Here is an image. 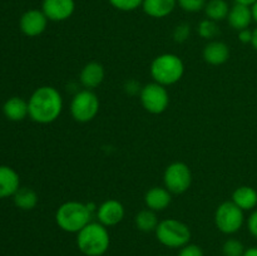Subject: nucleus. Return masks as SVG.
<instances>
[{
    "label": "nucleus",
    "instance_id": "nucleus-1",
    "mask_svg": "<svg viewBox=\"0 0 257 256\" xmlns=\"http://www.w3.org/2000/svg\"><path fill=\"white\" fill-rule=\"evenodd\" d=\"M28 108L30 119L40 124H49L57 120L62 113V94L52 85H42L30 95Z\"/></svg>",
    "mask_w": 257,
    "mask_h": 256
},
{
    "label": "nucleus",
    "instance_id": "nucleus-2",
    "mask_svg": "<svg viewBox=\"0 0 257 256\" xmlns=\"http://www.w3.org/2000/svg\"><path fill=\"white\" fill-rule=\"evenodd\" d=\"M97 210L92 203L79 201H67L58 207L55 222L60 230L69 233H78L89 222H92L93 211Z\"/></svg>",
    "mask_w": 257,
    "mask_h": 256
},
{
    "label": "nucleus",
    "instance_id": "nucleus-3",
    "mask_svg": "<svg viewBox=\"0 0 257 256\" xmlns=\"http://www.w3.org/2000/svg\"><path fill=\"white\" fill-rule=\"evenodd\" d=\"M107 227L99 222H89L77 233V246L85 256H102L109 248Z\"/></svg>",
    "mask_w": 257,
    "mask_h": 256
},
{
    "label": "nucleus",
    "instance_id": "nucleus-4",
    "mask_svg": "<svg viewBox=\"0 0 257 256\" xmlns=\"http://www.w3.org/2000/svg\"><path fill=\"white\" fill-rule=\"evenodd\" d=\"M150 72L153 82L167 87L176 84L182 79L185 74V64L178 55L173 53H165L152 60Z\"/></svg>",
    "mask_w": 257,
    "mask_h": 256
},
{
    "label": "nucleus",
    "instance_id": "nucleus-5",
    "mask_svg": "<svg viewBox=\"0 0 257 256\" xmlns=\"http://www.w3.org/2000/svg\"><path fill=\"white\" fill-rule=\"evenodd\" d=\"M155 233L163 246L171 248L183 247L190 243L191 240L190 227L177 218H166L160 221Z\"/></svg>",
    "mask_w": 257,
    "mask_h": 256
},
{
    "label": "nucleus",
    "instance_id": "nucleus-6",
    "mask_svg": "<svg viewBox=\"0 0 257 256\" xmlns=\"http://www.w3.org/2000/svg\"><path fill=\"white\" fill-rule=\"evenodd\" d=\"M99 98L93 90L83 89L73 97L70 103V113L74 120L87 123L94 119L99 112Z\"/></svg>",
    "mask_w": 257,
    "mask_h": 256
},
{
    "label": "nucleus",
    "instance_id": "nucleus-7",
    "mask_svg": "<svg viewBox=\"0 0 257 256\" xmlns=\"http://www.w3.org/2000/svg\"><path fill=\"white\" fill-rule=\"evenodd\" d=\"M245 211L236 206L232 201H225L221 203L215 212V225L218 230L226 235L236 233L240 231L245 222Z\"/></svg>",
    "mask_w": 257,
    "mask_h": 256
},
{
    "label": "nucleus",
    "instance_id": "nucleus-8",
    "mask_svg": "<svg viewBox=\"0 0 257 256\" xmlns=\"http://www.w3.org/2000/svg\"><path fill=\"white\" fill-rule=\"evenodd\" d=\"M165 187L173 195H181L192 185V172L185 162H173L167 166L163 173Z\"/></svg>",
    "mask_w": 257,
    "mask_h": 256
},
{
    "label": "nucleus",
    "instance_id": "nucleus-9",
    "mask_svg": "<svg viewBox=\"0 0 257 256\" xmlns=\"http://www.w3.org/2000/svg\"><path fill=\"white\" fill-rule=\"evenodd\" d=\"M140 100L143 108L152 114H161L170 104V94L165 85L152 82L142 87Z\"/></svg>",
    "mask_w": 257,
    "mask_h": 256
},
{
    "label": "nucleus",
    "instance_id": "nucleus-10",
    "mask_svg": "<svg viewBox=\"0 0 257 256\" xmlns=\"http://www.w3.org/2000/svg\"><path fill=\"white\" fill-rule=\"evenodd\" d=\"M48 18L39 9H30L22 15L19 20V28L27 37H38L47 29Z\"/></svg>",
    "mask_w": 257,
    "mask_h": 256
},
{
    "label": "nucleus",
    "instance_id": "nucleus-11",
    "mask_svg": "<svg viewBox=\"0 0 257 256\" xmlns=\"http://www.w3.org/2000/svg\"><path fill=\"white\" fill-rule=\"evenodd\" d=\"M124 213V206L118 200L110 198L98 206L95 215H97L98 222L102 223L105 227H110V226H115L122 222Z\"/></svg>",
    "mask_w": 257,
    "mask_h": 256
},
{
    "label": "nucleus",
    "instance_id": "nucleus-12",
    "mask_svg": "<svg viewBox=\"0 0 257 256\" xmlns=\"http://www.w3.org/2000/svg\"><path fill=\"white\" fill-rule=\"evenodd\" d=\"M75 10L74 0H43L42 12L50 22H64Z\"/></svg>",
    "mask_w": 257,
    "mask_h": 256
},
{
    "label": "nucleus",
    "instance_id": "nucleus-13",
    "mask_svg": "<svg viewBox=\"0 0 257 256\" xmlns=\"http://www.w3.org/2000/svg\"><path fill=\"white\" fill-rule=\"evenodd\" d=\"M105 77L104 68L98 62H89L82 68L79 74V80L85 89H94L99 87Z\"/></svg>",
    "mask_w": 257,
    "mask_h": 256
},
{
    "label": "nucleus",
    "instance_id": "nucleus-14",
    "mask_svg": "<svg viewBox=\"0 0 257 256\" xmlns=\"http://www.w3.org/2000/svg\"><path fill=\"white\" fill-rule=\"evenodd\" d=\"M203 59L211 65H222L230 58V48L221 40H210L203 48Z\"/></svg>",
    "mask_w": 257,
    "mask_h": 256
},
{
    "label": "nucleus",
    "instance_id": "nucleus-15",
    "mask_svg": "<svg viewBox=\"0 0 257 256\" xmlns=\"http://www.w3.org/2000/svg\"><path fill=\"white\" fill-rule=\"evenodd\" d=\"M171 201H172V193L166 187H160V186L150 188L145 195L146 207L155 212L166 210L170 206Z\"/></svg>",
    "mask_w": 257,
    "mask_h": 256
},
{
    "label": "nucleus",
    "instance_id": "nucleus-16",
    "mask_svg": "<svg viewBox=\"0 0 257 256\" xmlns=\"http://www.w3.org/2000/svg\"><path fill=\"white\" fill-rule=\"evenodd\" d=\"M227 22L228 24H230V27L233 28L235 30H237V32L247 29V28L250 27L251 22H252L251 7L235 3V4L230 8Z\"/></svg>",
    "mask_w": 257,
    "mask_h": 256
},
{
    "label": "nucleus",
    "instance_id": "nucleus-17",
    "mask_svg": "<svg viewBox=\"0 0 257 256\" xmlns=\"http://www.w3.org/2000/svg\"><path fill=\"white\" fill-rule=\"evenodd\" d=\"M20 187L19 175L9 166H0V200L14 196Z\"/></svg>",
    "mask_w": 257,
    "mask_h": 256
},
{
    "label": "nucleus",
    "instance_id": "nucleus-18",
    "mask_svg": "<svg viewBox=\"0 0 257 256\" xmlns=\"http://www.w3.org/2000/svg\"><path fill=\"white\" fill-rule=\"evenodd\" d=\"M177 0H143L142 9L148 17L162 19L175 10Z\"/></svg>",
    "mask_w": 257,
    "mask_h": 256
},
{
    "label": "nucleus",
    "instance_id": "nucleus-19",
    "mask_svg": "<svg viewBox=\"0 0 257 256\" xmlns=\"http://www.w3.org/2000/svg\"><path fill=\"white\" fill-rule=\"evenodd\" d=\"M3 112L5 117L13 122H20L27 115H29L28 102L20 97H12L3 105Z\"/></svg>",
    "mask_w": 257,
    "mask_h": 256
},
{
    "label": "nucleus",
    "instance_id": "nucleus-20",
    "mask_svg": "<svg viewBox=\"0 0 257 256\" xmlns=\"http://www.w3.org/2000/svg\"><path fill=\"white\" fill-rule=\"evenodd\" d=\"M232 202L242 211H250L257 206V191L251 186H240L232 193Z\"/></svg>",
    "mask_w": 257,
    "mask_h": 256
},
{
    "label": "nucleus",
    "instance_id": "nucleus-21",
    "mask_svg": "<svg viewBox=\"0 0 257 256\" xmlns=\"http://www.w3.org/2000/svg\"><path fill=\"white\" fill-rule=\"evenodd\" d=\"M15 206L23 211H30L38 205V195L33 188L19 187L13 196Z\"/></svg>",
    "mask_w": 257,
    "mask_h": 256
},
{
    "label": "nucleus",
    "instance_id": "nucleus-22",
    "mask_svg": "<svg viewBox=\"0 0 257 256\" xmlns=\"http://www.w3.org/2000/svg\"><path fill=\"white\" fill-rule=\"evenodd\" d=\"M205 14L207 19L213 22H221L227 19L230 13V5L226 0H208L205 5Z\"/></svg>",
    "mask_w": 257,
    "mask_h": 256
},
{
    "label": "nucleus",
    "instance_id": "nucleus-23",
    "mask_svg": "<svg viewBox=\"0 0 257 256\" xmlns=\"http://www.w3.org/2000/svg\"><path fill=\"white\" fill-rule=\"evenodd\" d=\"M135 223L136 227L142 231V232H152V231H156L160 221H158L155 211L150 210V208H145V210L140 211L136 215Z\"/></svg>",
    "mask_w": 257,
    "mask_h": 256
},
{
    "label": "nucleus",
    "instance_id": "nucleus-24",
    "mask_svg": "<svg viewBox=\"0 0 257 256\" xmlns=\"http://www.w3.org/2000/svg\"><path fill=\"white\" fill-rule=\"evenodd\" d=\"M197 33L201 38L207 40H213L218 34H220V28H218L217 22H213L211 19L201 20L197 27Z\"/></svg>",
    "mask_w": 257,
    "mask_h": 256
},
{
    "label": "nucleus",
    "instance_id": "nucleus-25",
    "mask_svg": "<svg viewBox=\"0 0 257 256\" xmlns=\"http://www.w3.org/2000/svg\"><path fill=\"white\" fill-rule=\"evenodd\" d=\"M245 246L237 238H228L222 246V252L225 256H243Z\"/></svg>",
    "mask_w": 257,
    "mask_h": 256
},
{
    "label": "nucleus",
    "instance_id": "nucleus-26",
    "mask_svg": "<svg viewBox=\"0 0 257 256\" xmlns=\"http://www.w3.org/2000/svg\"><path fill=\"white\" fill-rule=\"evenodd\" d=\"M113 8L120 12H133L142 7L143 0H108Z\"/></svg>",
    "mask_w": 257,
    "mask_h": 256
},
{
    "label": "nucleus",
    "instance_id": "nucleus-27",
    "mask_svg": "<svg viewBox=\"0 0 257 256\" xmlns=\"http://www.w3.org/2000/svg\"><path fill=\"white\" fill-rule=\"evenodd\" d=\"M207 0H177V4L182 10L187 13H197L205 9Z\"/></svg>",
    "mask_w": 257,
    "mask_h": 256
},
{
    "label": "nucleus",
    "instance_id": "nucleus-28",
    "mask_svg": "<svg viewBox=\"0 0 257 256\" xmlns=\"http://www.w3.org/2000/svg\"><path fill=\"white\" fill-rule=\"evenodd\" d=\"M191 34V27L187 23H181V24L176 25L175 30H173V40L176 43H183L188 39Z\"/></svg>",
    "mask_w": 257,
    "mask_h": 256
},
{
    "label": "nucleus",
    "instance_id": "nucleus-29",
    "mask_svg": "<svg viewBox=\"0 0 257 256\" xmlns=\"http://www.w3.org/2000/svg\"><path fill=\"white\" fill-rule=\"evenodd\" d=\"M177 256H203V251L200 246L195 245V243H187L181 247Z\"/></svg>",
    "mask_w": 257,
    "mask_h": 256
},
{
    "label": "nucleus",
    "instance_id": "nucleus-30",
    "mask_svg": "<svg viewBox=\"0 0 257 256\" xmlns=\"http://www.w3.org/2000/svg\"><path fill=\"white\" fill-rule=\"evenodd\" d=\"M247 228L251 235L257 238V210L252 211L250 217L247 218Z\"/></svg>",
    "mask_w": 257,
    "mask_h": 256
},
{
    "label": "nucleus",
    "instance_id": "nucleus-31",
    "mask_svg": "<svg viewBox=\"0 0 257 256\" xmlns=\"http://www.w3.org/2000/svg\"><path fill=\"white\" fill-rule=\"evenodd\" d=\"M238 40H240L242 44H251V40H252V30L243 29L238 32Z\"/></svg>",
    "mask_w": 257,
    "mask_h": 256
},
{
    "label": "nucleus",
    "instance_id": "nucleus-32",
    "mask_svg": "<svg viewBox=\"0 0 257 256\" xmlns=\"http://www.w3.org/2000/svg\"><path fill=\"white\" fill-rule=\"evenodd\" d=\"M251 13H252V20L257 24V2L251 5Z\"/></svg>",
    "mask_w": 257,
    "mask_h": 256
},
{
    "label": "nucleus",
    "instance_id": "nucleus-33",
    "mask_svg": "<svg viewBox=\"0 0 257 256\" xmlns=\"http://www.w3.org/2000/svg\"><path fill=\"white\" fill-rule=\"evenodd\" d=\"M251 44H252L253 49L257 52V28L252 30V40H251Z\"/></svg>",
    "mask_w": 257,
    "mask_h": 256
},
{
    "label": "nucleus",
    "instance_id": "nucleus-34",
    "mask_svg": "<svg viewBox=\"0 0 257 256\" xmlns=\"http://www.w3.org/2000/svg\"><path fill=\"white\" fill-rule=\"evenodd\" d=\"M243 256H257V247H250L245 251Z\"/></svg>",
    "mask_w": 257,
    "mask_h": 256
},
{
    "label": "nucleus",
    "instance_id": "nucleus-35",
    "mask_svg": "<svg viewBox=\"0 0 257 256\" xmlns=\"http://www.w3.org/2000/svg\"><path fill=\"white\" fill-rule=\"evenodd\" d=\"M256 2L257 0H235V3H238V4H243V5H248V7H251V5Z\"/></svg>",
    "mask_w": 257,
    "mask_h": 256
},
{
    "label": "nucleus",
    "instance_id": "nucleus-36",
    "mask_svg": "<svg viewBox=\"0 0 257 256\" xmlns=\"http://www.w3.org/2000/svg\"><path fill=\"white\" fill-rule=\"evenodd\" d=\"M160 256H166V255H160Z\"/></svg>",
    "mask_w": 257,
    "mask_h": 256
}]
</instances>
